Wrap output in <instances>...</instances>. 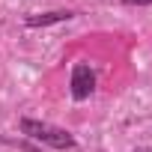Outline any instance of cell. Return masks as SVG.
I'll return each mask as SVG.
<instances>
[{"instance_id": "6da1fadb", "label": "cell", "mask_w": 152, "mask_h": 152, "mask_svg": "<svg viewBox=\"0 0 152 152\" xmlns=\"http://www.w3.org/2000/svg\"><path fill=\"white\" fill-rule=\"evenodd\" d=\"M18 128H21L24 137L39 140V143H45V146H51V149H72V146H75V137H72L66 128L51 125V122H42V119H21Z\"/></svg>"}, {"instance_id": "7a4b0ae2", "label": "cell", "mask_w": 152, "mask_h": 152, "mask_svg": "<svg viewBox=\"0 0 152 152\" xmlns=\"http://www.w3.org/2000/svg\"><path fill=\"white\" fill-rule=\"evenodd\" d=\"M96 93V75L87 63H75L72 69V99L75 102H84Z\"/></svg>"}, {"instance_id": "3957f363", "label": "cell", "mask_w": 152, "mask_h": 152, "mask_svg": "<svg viewBox=\"0 0 152 152\" xmlns=\"http://www.w3.org/2000/svg\"><path fill=\"white\" fill-rule=\"evenodd\" d=\"M75 12L72 9H57V12H42V15H27L24 24L27 27H48V24H63V21H72Z\"/></svg>"}, {"instance_id": "277c9868", "label": "cell", "mask_w": 152, "mask_h": 152, "mask_svg": "<svg viewBox=\"0 0 152 152\" xmlns=\"http://www.w3.org/2000/svg\"><path fill=\"white\" fill-rule=\"evenodd\" d=\"M122 3H125V6H149L152 0H122Z\"/></svg>"}, {"instance_id": "5b68a950", "label": "cell", "mask_w": 152, "mask_h": 152, "mask_svg": "<svg viewBox=\"0 0 152 152\" xmlns=\"http://www.w3.org/2000/svg\"><path fill=\"white\" fill-rule=\"evenodd\" d=\"M137 152H146V149H137Z\"/></svg>"}]
</instances>
